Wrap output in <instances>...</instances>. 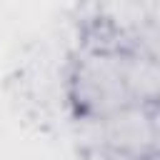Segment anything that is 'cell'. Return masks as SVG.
Instances as JSON below:
<instances>
[{
    "label": "cell",
    "instance_id": "3957f363",
    "mask_svg": "<svg viewBox=\"0 0 160 160\" xmlns=\"http://www.w3.org/2000/svg\"><path fill=\"white\" fill-rule=\"evenodd\" d=\"M80 160H155V158H140V155H130L115 148L92 145V148H80Z\"/></svg>",
    "mask_w": 160,
    "mask_h": 160
},
{
    "label": "cell",
    "instance_id": "7a4b0ae2",
    "mask_svg": "<svg viewBox=\"0 0 160 160\" xmlns=\"http://www.w3.org/2000/svg\"><path fill=\"white\" fill-rule=\"evenodd\" d=\"M80 148L105 145L140 158L158 160V102L130 105L102 118H75Z\"/></svg>",
    "mask_w": 160,
    "mask_h": 160
},
{
    "label": "cell",
    "instance_id": "6da1fadb",
    "mask_svg": "<svg viewBox=\"0 0 160 160\" xmlns=\"http://www.w3.org/2000/svg\"><path fill=\"white\" fill-rule=\"evenodd\" d=\"M158 95V58L80 48L70 62L68 98L75 118H102L130 105H152Z\"/></svg>",
    "mask_w": 160,
    "mask_h": 160
}]
</instances>
